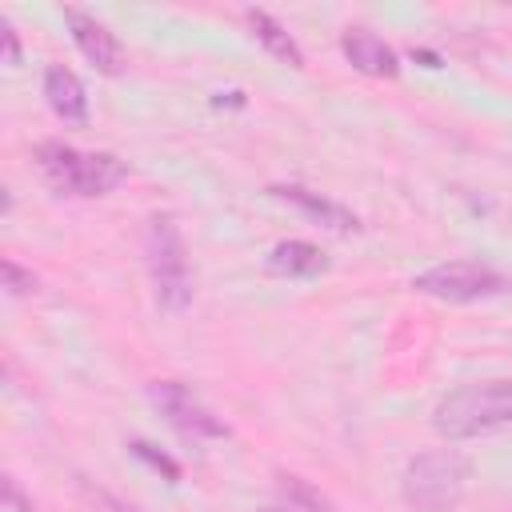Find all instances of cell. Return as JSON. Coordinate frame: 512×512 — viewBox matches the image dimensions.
I'll return each instance as SVG.
<instances>
[{
  "label": "cell",
  "mask_w": 512,
  "mask_h": 512,
  "mask_svg": "<svg viewBox=\"0 0 512 512\" xmlns=\"http://www.w3.org/2000/svg\"><path fill=\"white\" fill-rule=\"evenodd\" d=\"M472 480V460L456 448H428L404 464L400 496L412 512H452Z\"/></svg>",
  "instance_id": "1"
},
{
  "label": "cell",
  "mask_w": 512,
  "mask_h": 512,
  "mask_svg": "<svg viewBox=\"0 0 512 512\" xmlns=\"http://www.w3.org/2000/svg\"><path fill=\"white\" fill-rule=\"evenodd\" d=\"M36 164L44 180L60 196H108L116 184H124L128 164L112 152H80L64 140H40L36 144Z\"/></svg>",
  "instance_id": "2"
},
{
  "label": "cell",
  "mask_w": 512,
  "mask_h": 512,
  "mask_svg": "<svg viewBox=\"0 0 512 512\" xmlns=\"http://www.w3.org/2000/svg\"><path fill=\"white\" fill-rule=\"evenodd\" d=\"M504 424H512V380L464 384L432 408V428L444 440H472Z\"/></svg>",
  "instance_id": "3"
},
{
  "label": "cell",
  "mask_w": 512,
  "mask_h": 512,
  "mask_svg": "<svg viewBox=\"0 0 512 512\" xmlns=\"http://www.w3.org/2000/svg\"><path fill=\"white\" fill-rule=\"evenodd\" d=\"M144 256H148V276L156 304L164 312H184L196 296V276L188 260V244L180 236V224L168 212H156L144 228Z\"/></svg>",
  "instance_id": "4"
},
{
  "label": "cell",
  "mask_w": 512,
  "mask_h": 512,
  "mask_svg": "<svg viewBox=\"0 0 512 512\" xmlns=\"http://www.w3.org/2000/svg\"><path fill=\"white\" fill-rule=\"evenodd\" d=\"M412 288L432 296V300L476 304V300H492V296L512 292V276H504L500 268L480 264V260H444V264H432V268L416 272Z\"/></svg>",
  "instance_id": "5"
},
{
  "label": "cell",
  "mask_w": 512,
  "mask_h": 512,
  "mask_svg": "<svg viewBox=\"0 0 512 512\" xmlns=\"http://www.w3.org/2000/svg\"><path fill=\"white\" fill-rule=\"evenodd\" d=\"M148 400L188 440H224L228 436V424L188 384H180V380H156V384H148Z\"/></svg>",
  "instance_id": "6"
},
{
  "label": "cell",
  "mask_w": 512,
  "mask_h": 512,
  "mask_svg": "<svg viewBox=\"0 0 512 512\" xmlns=\"http://www.w3.org/2000/svg\"><path fill=\"white\" fill-rule=\"evenodd\" d=\"M64 24H68V32H72L80 56H84L96 72L116 76V72L124 68V48H120V40H116L96 16H88V12H80V8H64Z\"/></svg>",
  "instance_id": "7"
},
{
  "label": "cell",
  "mask_w": 512,
  "mask_h": 512,
  "mask_svg": "<svg viewBox=\"0 0 512 512\" xmlns=\"http://www.w3.org/2000/svg\"><path fill=\"white\" fill-rule=\"evenodd\" d=\"M340 52L348 56V64L364 76H380V80H396L400 76V56L388 40H380L368 28H348L340 36Z\"/></svg>",
  "instance_id": "8"
},
{
  "label": "cell",
  "mask_w": 512,
  "mask_h": 512,
  "mask_svg": "<svg viewBox=\"0 0 512 512\" xmlns=\"http://www.w3.org/2000/svg\"><path fill=\"white\" fill-rule=\"evenodd\" d=\"M268 196H276V200L300 208L304 216H312L316 224H324V228H332V232H360V220H356L352 208H344V204H336V200H328V196H320V192H308V188H300V184H272Z\"/></svg>",
  "instance_id": "9"
},
{
  "label": "cell",
  "mask_w": 512,
  "mask_h": 512,
  "mask_svg": "<svg viewBox=\"0 0 512 512\" xmlns=\"http://www.w3.org/2000/svg\"><path fill=\"white\" fill-rule=\"evenodd\" d=\"M44 100H48V108L64 124H88V92H84V80L72 68L48 64V72H44Z\"/></svg>",
  "instance_id": "10"
},
{
  "label": "cell",
  "mask_w": 512,
  "mask_h": 512,
  "mask_svg": "<svg viewBox=\"0 0 512 512\" xmlns=\"http://www.w3.org/2000/svg\"><path fill=\"white\" fill-rule=\"evenodd\" d=\"M264 268L272 276H284V280H312V276L328 272V256H324V248H316L308 240H280L268 252Z\"/></svg>",
  "instance_id": "11"
},
{
  "label": "cell",
  "mask_w": 512,
  "mask_h": 512,
  "mask_svg": "<svg viewBox=\"0 0 512 512\" xmlns=\"http://www.w3.org/2000/svg\"><path fill=\"white\" fill-rule=\"evenodd\" d=\"M244 20H248V28H252V36L276 56V60H284L288 68H304V52H300V44L288 36V28L276 20V16H268L264 8H248L244 12Z\"/></svg>",
  "instance_id": "12"
},
{
  "label": "cell",
  "mask_w": 512,
  "mask_h": 512,
  "mask_svg": "<svg viewBox=\"0 0 512 512\" xmlns=\"http://www.w3.org/2000/svg\"><path fill=\"white\" fill-rule=\"evenodd\" d=\"M280 480H284L280 488H284V496H288L292 508H300V512H336V508H332L312 484H304L300 476H280Z\"/></svg>",
  "instance_id": "13"
},
{
  "label": "cell",
  "mask_w": 512,
  "mask_h": 512,
  "mask_svg": "<svg viewBox=\"0 0 512 512\" xmlns=\"http://www.w3.org/2000/svg\"><path fill=\"white\" fill-rule=\"evenodd\" d=\"M128 452H132V456H140L144 464H152L156 472H164V480H168V484H180V464H176L168 452H160L156 444H148V440H132V444H128Z\"/></svg>",
  "instance_id": "14"
},
{
  "label": "cell",
  "mask_w": 512,
  "mask_h": 512,
  "mask_svg": "<svg viewBox=\"0 0 512 512\" xmlns=\"http://www.w3.org/2000/svg\"><path fill=\"white\" fill-rule=\"evenodd\" d=\"M0 272H4V288H8V296H28V292L36 288V276L24 272L16 260H0Z\"/></svg>",
  "instance_id": "15"
},
{
  "label": "cell",
  "mask_w": 512,
  "mask_h": 512,
  "mask_svg": "<svg viewBox=\"0 0 512 512\" xmlns=\"http://www.w3.org/2000/svg\"><path fill=\"white\" fill-rule=\"evenodd\" d=\"M0 36H4V64L16 68L20 64V40H16V28L8 20H0Z\"/></svg>",
  "instance_id": "16"
},
{
  "label": "cell",
  "mask_w": 512,
  "mask_h": 512,
  "mask_svg": "<svg viewBox=\"0 0 512 512\" xmlns=\"http://www.w3.org/2000/svg\"><path fill=\"white\" fill-rule=\"evenodd\" d=\"M4 500H8V508H12V512H32V504L20 496V488H16V480H12V476H4Z\"/></svg>",
  "instance_id": "17"
},
{
  "label": "cell",
  "mask_w": 512,
  "mask_h": 512,
  "mask_svg": "<svg viewBox=\"0 0 512 512\" xmlns=\"http://www.w3.org/2000/svg\"><path fill=\"white\" fill-rule=\"evenodd\" d=\"M212 104H224V92H220ZM228 104H244V96H240V92H228Z\"/></svg>",
  "instance_id": "18"
},
{
  "label": "cell",
  "mask_w": 512,
  "mask_h": 512,
  "mask_svg": "<svg viewBox=\"0 0 512 512\" xmlns=\"http://www.w3.org/2000/svg\"><path fill=\"white\" fill-rule=\"evenodd\" d=\"M256 512H300V508H292V504H268V508H256Z\"/></svg>",
  "instance_id": "19"
}]
</instances>
